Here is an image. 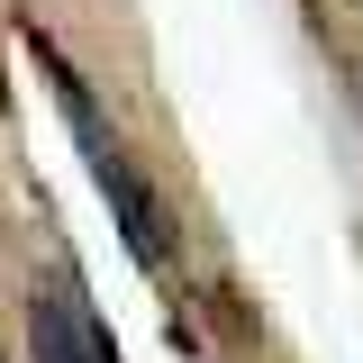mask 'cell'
Returning a JSON list of instances; mask_svg holds the SVG:
<instances>
[{
  "label": "cell",
  "instance_id": "1",
  "mask_svg": "<svg viewBox=\"0 0 363 363\" xmlns=\"http://www.w3.org/2000/svg\"><path fill=\"white\" fill-rule=\"evenodd\" d=\"M64 118H73V136H82V155H91V173H100V191L118 200V218H128V245H136V264H164V209L145 200V182L128 173V155H118V136L91 118V100L82 82H64Z\"/></svg>",
  "mask_w": 363,
  "mask_h": 363
},
{
  "label": "cell",
  "instance_id": "2",
  "mask_svg": "<svg viewBox=\"0 0 363 363\" xmlns=\"http://www.w3.org/2000/svg\"><path fill=\"white\" fill-rule=\"evenodd\" d=\"M28 336H37V363H118L109 354V336H100V318L73 281H45L37 309H28Z\"/></svg>",
  "mask_w": 363,
  "mask_h": 363
}]
</instances>
